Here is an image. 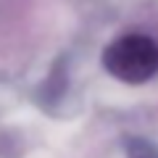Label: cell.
<instances>
[{
    "instance_id": "6da1fadb",
    "label": "cell",
    "mask_w": 158,
    "mask_h": 158,
    "mask_svg": "<svg viewBox=\"0 0 158 158\" xmlns=\"http://www.w3.org/2000/svg\"><path fill=\"white\" fill-rule=\"evenodd\" d=\"M103 66L124 85H142L158 71V42L148 34H121L103 50Z\"/></svg>"
},
{
    "instance_id": "3957f363",
    "label": "cell",
    "mask_w": 158,
    "mask_h": 158,
    "mask_svg": "<svg viewBox=\"0 0 158 158\" xmlns=\"http://www.w3.org/2000/svg\"><path fill=\"white\" fill-rule=\"evenodd\" d=\"M127 158H158V145L145 137H127L124 140Z\"/></svg>"
},
{
    "instance_id": "7a4b0ae2",
    "label": "cell",
    "mask_w": 158,
    "mask_h": 158,
    "mask_svg": "<svg viewBox=\"0 0 158 158\" xmlns=\"http://www.w3.org/2000/svg\"><path fill=\"white\" fill-rule=\"evenodd\" d=\"M69 87V79H66V61L63 58H58L56 66H53L50 77H45V82H42V87H40L37 92V100L42 103V106H50V103L61 100L63 92H66Z\"/></svg>"
}]
</instances>
